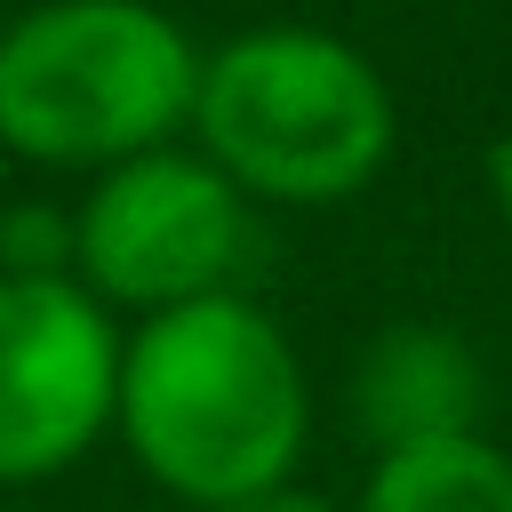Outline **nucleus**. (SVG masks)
<instances>
[{"label":"nucleus","instance_id":"obj_1","mask_svg":"<svg viewBox=\"0 0 512 512\" xmlns=\"http://www.w3.org/2000/svg\"><path fill=\"white\" fill-rule=\"evenodd\" d=\"M112 432L160 496L224 512L296 480L312 440V384L280 320L224 288L120 336Z\"/></svg>","mask_w":512,"mask_h":512},{"label":"nucleus","instance_id":"obj_2","mask_svg":"<svg viewBox=\"0 0 512 512\" xmlns=\"http://www.w3.org/2000/svg\"><path fill=\"white\" fill-rule=\"evenodd\" d=\"M400 104L368 48L320 24H256L200 56L192 144L256 208H336L392 160Z\"/></svg>","mask_w":512,"mask_h":512},{"label":"nucleus","instance_id":"obj_3","mask_svg":"<svg viewBox=\"0 0 512 512\" xmlns=\"http://www.w3.org/2000/svg\"><path fill=\"white\" fill-rule=\"evenodd\" d=\"M192 32L160 0H40L0 24V152L104 176L192 128Z\"/></svg>","mask_w":512,"mask_h":512},{"label":"nucleus","instance_id":"obj_4","mask_svg":"<svg viewBox=\"0 0 512 512\" xmlns=\"http://www.w3.org/2000/svg\"><path fill=\"white\" fill-rule=\"evenodd\" d=\"M248 256V200L200 144L136 152L88 176L72 208V280L104 312H176L224 296Z\"/></svg>","mask_w":512,"mask_h":512},{"label":"nucleus","instance_id":"obj_5","mask_svg":"<svg viewBox=\"0 0 512 512\" xmlns=\"http://www.w3.org/2000/svg\"><path fill=\"white\" fill-rule=\"evenodd\" d=\"M120 336L80 280L0 272V488H40L112 432Z\"/></svg>","mask_w":512,"mask_h":512},{"label":"nucleus","instance_id":"obj_6","mask_svg":"<svg viewBox=\"0 0 512 512\" xmlns=\"http://www.w3.org/2000/svg\"><path fill=\"white\" fill-rule=\"evenodd\" d=\"M344 408H352V432L392 456V448H432V440H464L480 432V408H488V368L480 352L440 328V320H400V328H376L344 376Z\"/></svg>","mask_w":512,"mask_h":512},{"label":"nucleus","instance_id":"obj_7","mask_svg":"<svg viewBox=\"0 0 512 512\" xmlns=\"http://www.w3.org/2000/svg\"><path fill=\"white\" fill-rule=\"evenodd\" d=\"M344 512H512V456L488 432L392 448L368 464V480Z\"/></svg>","mask_w":512,"mask_h":512},{"label":"nucleus","instance_id":"obj_8","mask_svg":"<svg viewBox=\"0 0 512 512\" xmlns=\"http://www.w3.org/2000/svg\"><path fill=\"white\" fill-rule=\"evenodd\" d=\"M0 272H16V280H72V208L8 200L0 208Z\"/></svg>","mask_w":512,"mask_h":512},{"label":"nucleus","instance_id":"obj_9","mask_svg":"<svg viewBox=\"0 0 512 512\" xmlns=\"http://www.w3.org/2000/svg\"><path fill=\"white\" fill-rule=\"evenodd\" d=\"M224 512H344V504H328L320 488H264V496H240V504H224Z\"/></svg>","mask_w":512,"mask_h":512},{"label":"nucleus","instance_id":"obj_10","mask_svg":"<svg viewBox=\"0 0 512 512\" xmlns=\"http://www.w3.org/2000/svg\"><path fill=\"white\" fill-rule=\"evenodd\" d=\"M488 200H496V216L512 224V128L488 144Z\"/></svg>","mask_w":512,"mask_h":512},{"label":"nucleus","instance_id":"obj_11","mask_svg":"<svg viewBox=\"0 0 512 512\" xmlns=\"http://www.w3.org/2000/svg\"><path fill=\"white\" fill-rule=\"evenodd\" d=\"M0 24H8V16H0Z\"/></svg>","mask_w":512,"mask_h":512}]
</instances>
